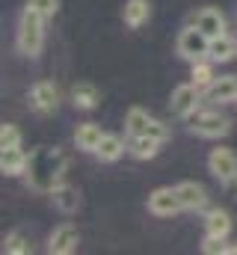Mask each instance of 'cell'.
Segmentation results:
<instances>
[{"mask_svg":"<svg viewBox=\"0 0 237 255\" xmlns=\"http://www.w3.org/2000/svg\"><path fill=\"white\" fill-rule=\"evenodd\" d=\"M175 190L181 196L184 211H202L208 205V190L202 184H196V181H184V184H178Z\"/></svg>","mask_w":237,"mask_h":255,"instance_id":"cell-13","label":"cell"},{"mask_svg":"<svg viewBox=\"0 0 237 255\" xmlns=\"http://www.w3.org/2000/svg\"><path fill=\"white\" fill-rule=\"evenodd\" d=\"M101 136H104V130L95 125V122H83V125H77V130H74V142H77V148H80V151H92V154H95Z\"/></svg>","mask_w":237,"mask_h":255,"instance_id":"cell-16","label":"cell"},{"mask_svg":"<svg viewBox=\"0 0 237 255\" xmlns=\"http://www.w3.org/2000/svg\"><path fill=\"white\" fill-rule=\"evenodd\" d=\"M208 51H211V39L199 27L190 24L187 30H181V36H178V57H184L190 63H199V60L208 57Z\"/></svg>","mask_w":237,"mask_h":255,"instance_id":"cell-5","label":"cell"},{"mask_svg":"<svg viewBox=\"0 0 237 255\" xmlns=\"http://www.w3.org/2000/svg\"><path fill=\"white\" fill-rule=\"evenodd\" d=\"M202 253L205 255H226V247H223V238H211V235H208V238H205V244H202Z\"/></svg>","mask_w":237,"mask_h":255,"instance_id":"cell-27","label":"cell"},{"mask_svg":"<svg viewBox=\"0 0 237 255\" xmlns=\"http://www.w3.org/2000/svg\"><path fill=\"white\" fill-rule=\"evenodd\" d=\"M193 27H199L208 39H217V36H223L226 33V18H223V12L220 9H199L196 15H193Z\"/></svg>","mask_w":237,"mask_h":255,"instance_id":"cell-11","label":"cell"},{"mask_svg":"<svg viewBox=\"0 0 237 255\" xmlns=\"http://www.w3.org/2000/svg\"><path fill=\"white\" fill-rule=\"evenodd\" d=\"M148 15H151V3L148 0H127L124 3V12H121V18H124V24L127 27H142L145 21H148Z\"/></svg>","mask_w":237,"mask_h":255,"instance_id":"cell-19","label":"cell"},{"mask_svg":"<svg viewBox=\"0 0 237 255\" xmlns=\"http://www.w3.org/2000/svg\"><path fill=\"white\" fill-rule=\"evenodd\" d=\"M199 86L190 80V83H181V86H175L172 89V101H169V110L175 113V116H181V119H190L196 110H199Z\"/></svg>","mask_w":237,"mask_h":255,"instance_id":"cell-6","label":"cell"},{"mask_svg":"<svg viewBox=\"0 0 237 255\" xmlns=\"http://www.w3.org/2000/svg\"><path fill=\"white\" fill-rule=\"evenodd\" d=\"M124 130L127 136H154V139H169V128L163 122H157L154 116H148L142 107H130L124 116Z\"/></svg>","mask_w":237,"mask_h":255,"instance_id":"cell-3","label":"cell"},{"mask_svg":"<svg viewBox=\"0 0 237 255\" xmlns=\"http://www.w3.org/2000/svg\"><path fill=\"white\" fill-rule=\"evenodd\" d=\"M21 145V130L15 125H3L0 128V148H15Z\"/></svg>","mask_w":237,"mask_h":255,"instance_id":"cell-25","label":"cell"},{"mask_svg":"<svg viewBox=\"0 0 237 255\" xmlns=\"http://www.w3.org/2000/svg\"><path fill=\"white\" fill-rule=\"evenodd\" d=\"M98 89L92 86V83H77L74 89H71V101H74V107H80V110H92V107H98Z\"/></svg>","mask_w":237,"mask_h":255,"instance_id":"cell-21","label":"cell"},{"mask_svg":"<svg viewBox=\"0 0 237 255\" xmlns=\"http://www.w3.org/2000/svg\"><path fill=\"white\" fill-rule=\"evenodd\" d=\"M205 232L211 235V238H229V232H232V214L229 211H223V208H214V211H208V217H205Z\"/></svg>","mask_w":237,"mask_h":255,"instance_id":"cell-14","label":"cell"},{"mask_svg":"<svg viewBox=\"0 0 237 255\" xmlns=\"http://www.w3.org/2000/svg\"><path fill=\"white\" fill-rule=\"evenodd\" d=\"M205 101H211V104H229V101H237V77L235 74L217 77V80L205 89Z\"/></svg>","mask_w":237,"mask_h":255,"instance_id":"cell-12","label":"cell"},{"mask_svg":"<svg viewBox=\"0 0 237 255\" xmlns=\"http://www.w3.org/2000/svg\"><path fill=\"white\" fill-rule=\"evenodd\" d=\"M42 45H45V15L27 3L18 18V51L24 57H39Z\"/></svg>","mask_w":237,"mask_h":255,"instance_id":"cell-2","label":"cell"},{"mask_svg":"<svg viewBox=\"0 0 237 255\" xmlns=\"http://www.w3.org/2000/svg\"><path fill=\"white\" fill-rule=\"evenodd\" d=\"M148 211L154 217H172L178 211H184V205H181V196L175 187H160L148 196Z\"/></svg>","mask_w":237,"mask_h":255,"instance_id":"cell-8","label":"cell"},{"mask_svg":"<svg viewBox=\"0 0 237 255\" xmlns=\"http://www.w3.org/2000/svg\"><path fill=\"white\" fill-rule=\"evenodd\" d=\"M214 80H217V77H214V68H211V63H205V60L193 63V83H196L199 89H208Z\"/></svg>","mask_w":237,"mask_h":255,"instance_id":"cell-23","label":"cell"},{"mask_svg":"<svg viewBox=\"0 0 237 255\" xmlns=\"http://www.w3.org/2000/svg\"><path fill=\"white\" fill-rule=\"evenodd\" d=\"M163 139H154V136H130V154L139 157V160H148L160 151Z\"/></svg>","mask_w":237,"mask_h":255,"instance_id":"cell-22","label":"cell"},{"mask_svg":"<svg viewBox=\"0 0 237 255\" xmlns=\"http://www.w3.org/2000/svg\"><path fill=\"white\" fill-rule=\"evenodd\" d=\"M235 54H237V39H232L229 33L211 39V51H208L211 63H229V60H235Z\"/></svg>","mask_w":237,"mask_h":255,"instance_id":"cell-15","label":"cell"},{"mask_svg":"<svg viewBox=\"0 0 237 255\" xmlns=\"http://www.w3.org/2000/svg\"><path fill=\"white\" fill-rule=\"evenodd\" d=\"M190 130L196 136H205V139H217V136H226L232 130V119L223 116V113H214V110H196L190 116Z\"/></svg>","mask_w":237,"mask_h":255,"instance_id":"cell-4","label":"cell"},{"mask_svg":"<svg viewBox=\"0 0 237 255\" xmlns=\"http://www.w3.org/2000/svg\"><path fill=\"white\" fill-rule=\"evenodd\" d=\"M59 104V92L51 80H39L33 89H30V107L36 113H54Z\"/></svg>","mask_w":237,"mask_h":255,"instance_id":"cell-9","label":"cell"},{"mask_svg":"<svg viewBox=\"0 0 237 255\" xmlns=\"http://www.w3.org/2000/svg\"><path fill=\"white\" fill-rule=\"evenodd\" d=\"M208 166L223 184H235L237 181V154L232 148H214L208 154Z\"/></svg>","mask_w":237,"mask_h":255,"instance_id":"cell-7","label":"cell"},{"mask_svg":"<svg viewBox=\"0 0 237 255\" xmlns=\"http://www.w3.org/2000/svg\"><path fill=\"white\" fill-rule=\"evenodd\" d=\"M68 169V154L59 145H39L36 151H30L27 157V169L24 178L33 190L51 193L57 184H62V175Z\"/></svg>","mask_w":237,"mask_h":255,"instance_id":"cell-1","label":"cell"},{"mask_svg":"<svg viewBox=\"0 0 237 255\" xmlns=\"http://www.w3.org/2000/svg\"><path fill=\"white\" fill-rule=\"evenodd\" d=\"M3 253L27 255L30 253V244H27V238H24L21 232H12V235H6V241H3Z\"/></svg>","mask_w":237,"mask_h":255,"instance_id":"cell-24","label":"cell"},{"mask_svg":"<svg viewBox=\"0 0 237 255\" xmlns=\"http://www.w3.org/2000/svg\"><path fill=\"white\" fill-rule=\"evenodd\" d=\"M51 196V202H54V208H59L62 214H74L77 208H80V196L74 187H68V184H57L54 190L48 193Z\"/></svg>","mask_w":237,"mask_h":255,"instance_id":"cell-17","label":"cell"},{"mask_svg":"<svg viewBox=\"0 0 237 255\" xmlns=\"http://www.w3.org/2000/svg\"><path fill=\"white\" fill-rule=\"evenodd\" d=\"M33 9H39L45 18H54L57 15V9H59V0H27Z\"/></svg>","mask_w":237,"mask_h":255,"instance_id":"cell-26","label":"cell"},{"mask_svg":"<svg viewBox=\"0 0 237 255\" xmlns=\"http://www.w3.org/2000/svg\"><path fill=\"white\" fill-rule=\"evenodd\" d=\"M77 244H80L77 229H74L71 223H65V226L54 229V235H51V241H48V253L51 255H68V253L77 250Z\"/></svg>","mask_w":237,"mask_h":255,"instance_id":"cell-10","label":"cell"},{"mask_svg":"<svg viewBox=\"0 0 237 255\" xmlns=\"http://www.w3.org/2000/svg\"><path fill=\"white\" fill-rule=\"evenodd\" d=\"M27 157H30V154H24L21 145H15V148H3V154H0V169H3L6 175H24V169H27Z\"/></svg>","mask_w":237,"mask_h":255,"instance_id":"cell-18","label":"cell"},{"mask_svg":"<svg viewBox=\"0 0 237 255\" xmlns=\"http://www.w3.org/2000/svg\"><path fill=\"white\" fill-rule=\"evenodd\" d=\"M226 255H237V247H226Z\"/></svg>","mask_w":237,"mask_h":255,"instance_id":"cell-28","label":"cell"},{"mask_svg":"<svg viewBox=\"0 0 237 255\" xmlns=\"http://www.w3.org/2000/svg\"><path fill=\"white\" fill-rule=\"evenodd\" d=\"M121 151H124V139L116 136V133H104L101 136V142H98V148H95V154L104 160V163H113L121 157Z\"/></svg>","mask_w":237,"mask_h":255,"instance_id":"cell-20","label":"cell"}]
</instances>
